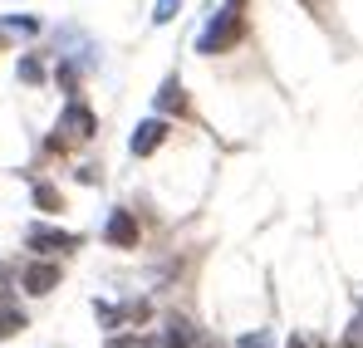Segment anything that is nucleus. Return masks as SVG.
Returning <instances> with one entry per match:
<instances>
[{
	"label": "nucleus",
	"instance_id": "nucleus-1",
	"mask_svg": "<svg viewBox=\"0 0 363 348\" xmlns=\"http://www.w3.org/2000/svg\"><path fill=\"white\" fill-rule=\"evenodd\" d=\"M236 40H241V5H226L206 20V30L196 35V50L201 55H226V50H236Z\"/></svg>",
	"mask_w": 363,
	"mask_h": 348
},
{
	"label": "nucleus",
	"instance_id": "nucleus-2",
	"mask_svg": "<svg viewBox=\"0 0 363 348\" xmlns=\"http://www.w3.org/2000/svg\"><path fill=\"white\" fill-rule=\"evenodd\" d=\"M99 128H94V113L84 108V103H69L60 118V133L50 137V147H69V142H89Z\"/></svg>",
	"mask_w": 363,
	"mask_h": 348
},
{
	"label": "nucleus",
	"instance_id": "nucleus-3",
	"mask_svg": "<svg viewBox=\"0 0 363 348\" xmlns=\"http://www.w3.org/2000/svg\"><path fill=\"white\" fill-rule=\"evenodd\" d=\"M30 250L35 255H69V250H79V235L74 231H55V226H30Z\"/></svg>",
	"mask_w": 363,
	"mask_h": 348
},
{
	"label": "nucleus",
	"instance_id": "nucleus-4",
	"mask_svg": "<svg viewBox=\"0 0 363 348\" xmlns=\"http://www.w3.org/2000/svg\"><path fill=\"white\" fill-rule=\"evenodd\" d=\"M162 142H167V118L152 113V118H143V123H138V133H133V142H128V147H133V157H152Z\"/></svg>",
	"mask_w": 363,
	"mask_h": 348
},
{
	"label": "nucleus",
	"instance_id": "nucleus-5",
	"mask_svg": "<svg viewBox=\"0 0 363 348\" xmlns=\"http://www.w3.org/2000/svg\"><path fill=\"white\" fill-rule=\"evenodd\" d=\"M104 240L118 245V250H133V245H138V221H133L128 206H113V211H108V221H104Z\"/></svg>",
	"mask_w": 363,
	"mask_h": 348
},
{
	"label": "nucleus",
	"instance_id": "nucleus-6",
	"mask_svg": "<svg viewBox=\"0 0 363 348\" xmlns=\"http://www.w3.org/2000/svg\"><path fill=\"white\" fill-rule=\"evenodd\" d=\"M152 108H157V118H167V113L186 118V113H191V103H186V89H182L177 74H167V79H162V89H157V99H152Z\"/></svg>",
	"mask_w": 363,
	"mask_h": 348
},
{
	"label": "nucleus",
	"instance_id": "nucleus-7",
	"mask_svg": "<svg viewBox=\"0 0 363 348\" xmlns=\"http://www.w3.org/2000/svg\"><path fill=\"white\" fill-rule=\"evenodd\" d=\"M20 285H25V294H35V299H40V294H50L55 285H60V265H50V260H35V265L20 275Z\"/></svg>",
	"mask_w": 363,
	"mask_h": 348
},
{
	"label": "nucleus",
	"instance_id": "nucleus-8",
	"mask_svg": "<svg viewBox=\"0 0 363 348\" xmlns=\"http://www.w3.org/2000/svg\"><path fill=\"white\" fill-rule=\"evenodd\" d=\"M15 74H20V84H45V79H50V69H45L40 55H25L20 64H15Z\"/></svg>",
	"mask_w": 363,
	"mask_h": 348
},
{
	"label": "nucleus",
	"instance_id": "nucleus-9",
	"mask_svg": "<svg viewBox=\"0 0 363 348\" xmlns=\"http://www.w3.org/2000/svg\"><path fill=\"white\" fill-rule=\"evenodd\" d=\"M35 206H40V211H64V196L50 181H35Z\"/></svg>",
	"mask_w": 363,
	"mask_h": 348
},
{
	"label": "nucleus",
	"instance_id": "nucleus-10",
	"mask_svg": "<svg viewBox=\"0 0 363 348\" xmlns=\"http://www.w3.org/2000/svg\"><path fill=\"white\" fill-rule=\"evenodd\" d=\"M25 329V314L15 304H0V334H20Z\"/></svg>",
	"mask_w": 363,
	"mask_h": 348
},
{
	"label": "nucleus",
	"instance_id": "nucleus-11",
	"mask_svg": "<svg viewBox=\"0 0 363 348\" xmlns=\"http://www.w3.org/2000/svg\"><path fill=\"white\" fill-rule=\"evenodd\" d=\"M0 25L5 30H20V35H40V20H30V15H5Z\"/></svg>",
	"mask_w": 363,
	"mask_h": 348
},
{
	"label": "nucleus",
	"instance_id": "nucleus-12",
	"mask_svg": "<svg viewBox=\"0 0 363 348\" xmlns=\"http://www.w3.org/2000/svg\"><path fill=\"white\" fill-rule=\"evenodd\" d=\"M177 10H182V0H157L152 20H157V25H167V20H177Z\"/></svg>",
	"mask_w": 363,
	"mask_h": 348
},
{
	"label": "nucleus",
	"instance_id": "nucleus-13",
	"mask_svg": "<svg viewBox=\"0 0 363 348\" xmlns=\"http://www.w3.org/2000/svg\"><path fill=\"white\" fill-rule=\"evenodd\" d=\"M74 84H79V74H74V64H60V89H64V94H74Z\"/></svg>",
	"mask_w": 363,
	"mask_h": 348
},
{
	"label": "nucleus",
	"instance_id": "nucleus-14",
	"mask_svg": "<svg viewBox=\"0 0 363 348\" xmlns=\"http://www.w3.org/2000/svg\"><path fill=\"white\" fill-rule=\"evenodd\" d=\"M344 344H349V348L363 344V314H359V329H349V334H344Z\"/></svg>",
	"mask_w": 363,
	"mask_h": 348
},
{
	"label": "nucleus",
	"instance_id": "nucleus-15",
	"mask_svg": "<svg viewBox=\"0 0 363 348\" xmlns=\"http://www.w3.org/2000/svg\"><path fill=\"white\" fill-rule=\"evenodd\" d=\"M5 280H10V270H5V260H0V285H5Z\"/></svg>",
	"mask_w": 363,
	"mask_h": 348
}]
</instances>
